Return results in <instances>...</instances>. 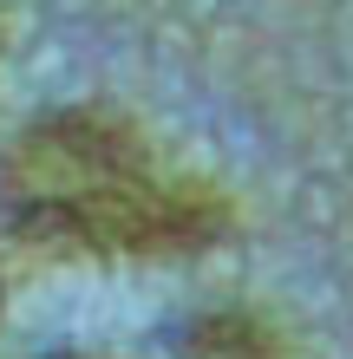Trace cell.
<instances>
[{
	"mask_svg": "<svg viewBox=\"0 0 353 359\" xmlns=\"http://www.w3.org/2000/svg\"><path fill=\"white\" fill-rule=\"evenodd\" d=\"M20 209H33L46 229L105 248H144V242H190L203 229V203L164 189L151 157L124 144L112 124L59 118L27 137L13 177Z\"/></svg>",
	"mask_w": 353,
	"mask_h": 359,
	"instance_id": "obj_1",
	"label": "cell"
}]
</instances>
